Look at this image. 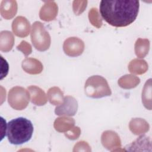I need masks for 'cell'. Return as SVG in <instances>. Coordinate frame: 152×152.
I'll return each instance as SVG.
<instances>
[{
	"label": "cell",
	"mask_w": 152,
	"mask_h": 152,
	"mask_svg": "<svg viewBox=\"0 0 152 152\" xmlns=\"http://www.w3.org/2000/svg\"><path fill=\"white\" fill-rule=\"evenodd\" d=\"M100 13L109 24L116 27H126L136 19L140 7L137 0L101 1Z\"/></svg>",
	"instance_id": "1"
},
{
	"label": "cell",
	"mask_w": 152,
	"mask_h": 152,
	"mask_svg": "<svg viewBox=\"0 0 152 152\" xmlns=\"http://www.w3.org/2000/svg\"><path fill=\"white\" fill-rule=\"evenodd\" d=\"M33 125L26 118L18 117L11 120L7 126V137L10 144L21 145L28 142L33 135Z\"/></svg>",
	"instance_id": "2"
},
{
	"label": "cell",
	"mask_w": 152,
	"mask_h": 152,
	"mask_svg": "<svg viewBox=\"0 0 152 152\" xmlns=\"http://www.w3.org/2000/svg\"><path fill=\"white\" fill-rule=\"evenodd\" d=\"M84 90L86 95L92 98H101L111 94L106 80L99 75L89 77L85 84Z\"/></svg>",
	"instance_id": "3"
},
{
	"label": "cell",
	"mask_w": 152,
	"mask_h": 152,
	"mask_svg": "<svg viewBox=\"0 0 152 152\" xmlns=\"http://www.w3.org/2000/svg\"><path fill=\"white\" fill-rule=\"evenodd\" d=\"M77 102L74 98L71 96H66L64 103L61 106L55 109V113L58 115H74L77 109Z\"/></svg>",
	"instance_id": "4"
},
{
	"label": "cell",
	"mask_w": 152,
	"mask_h": 152,
	"mask_svg": "<svg viewBox=\"0 0 152 152\" xmlns=\"http://www.w3.org/2000/svg\"><path fill=\"white\" fill-rule=\"evenodd\" d=\"M19 27L21 28L19 32L17 34L18 36H25L28 34V33L29 31V30L24 28H29V23L27 22L26 18L23 17H18L15 18V20L13 21L12 23V30H15L17 28H18Z\"/></svg>",
	"instance_id": "5"
},
{
	"label": "cell",
	"mask_w": 152,
	"mask_h": 152,
	"mask_svg": "<svg viewBox=\"0 0 152 152\" xmlns=\"http://www.w3.org/2000/svg\"><path fill=\"white\" fill-rule=\"evenodd\" d=\"M1 10L3 17L5 15V13L8 12L9 11L13 16L17 12V2L15 1H2Z\"/></svg>",
	"instance_id": "6"
}]
</instances>
